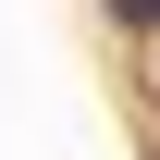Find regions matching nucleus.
<instances>
[{
	"instance_id": "nucleus-1",
	"label": "nucleus",
	"mask_w": 160,
	"mask_h": 160,
	"mask_svg": "<svg viewBox=\"0 0 160 160\" xmlns=\"http://www.w3.org/2000/svg\"><path fill=\"white\" fill-rule=\"evenodd\" d=\"M111 25H123V37H148V25H160V0H111Z\"/></svg>"
}]
</instances>
